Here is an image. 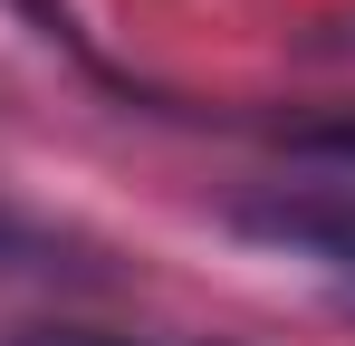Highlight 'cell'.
Instances as JSON below:
<instances>
[{
	"instance_id": "4",
	"label": "cell",
	"mask_w": 355,
	"mask_h": 346,
	"mask_svg": "<svg viewBox=\"0 0 355 346\" xmlns=\"http://www.w3.org/2000/svg\"><path fill=\"white\" fill-rule=\"evenodd\" d=\"M288 164H327V173H355V106H327V115H288L269 125Z\"/></svg>"
},
{
	"instance_id": "3",
	"label": "cell",
	"mask_w": 355,
	"mask_h": 346,
	"mask_svg": "<svg viewBox=\"0 0 355 346\" xmlns=\"http://www.w3.org/2000/svg\"><path fill=\"white\" fill-rule=\"evenodd\" d=\"M10 10H19V19H29V29H39V39H49V49H67V58H77V67H87V77H96V87H116V97H135V106H154V97H144V87H125L116 67H106V49H96V39H87V19H77V10H67V0H10Z\"/></svg>"
},
{
	"instance_id": "5",
	"label": "cell",
	"mask_w": 355,
	"mask_h": 346,
	"mask_svg": "<svg viewBox=\"0 0 355 346\" xmlns=\"http://www.w3.org/2000/svg\"><path fill=\"white\" fill-rule=\"evenodd\" d=\"M336 49H355V10H346V19H317V29H307V58H336Z\"/></svg>"
},
{
	"instance_id": "2",
	"label": "cell",
	"mask_w": 355,
	"mask_h": 346,
	"mask_svg": "<svg viewBox=\"0 0 355 346\" xmlns=\"http://www.w3.org/2000/svg\"><path fill=\"white\" fill-rule=\"evenodd\" d=\"M0 279H106V270L67 231H49V222H29V212L0 202Z\"/></svg>"
},
{
	"instance_id": "1",
	"label": "cell",
	"mask_w": 355,
	"mask_h": 346,
	"mask_svg": "<svg viewBox=\"0 0 355 346\" xmlns=\"http://www.w3.org/2000/svg\"><path fill=\"white\" fill-rule=\"evenodd\" d=\"M231 231L259 240V250H288V260H317V270H355V183H269V192H240Z\"/></svg>"
}]
</instances>
